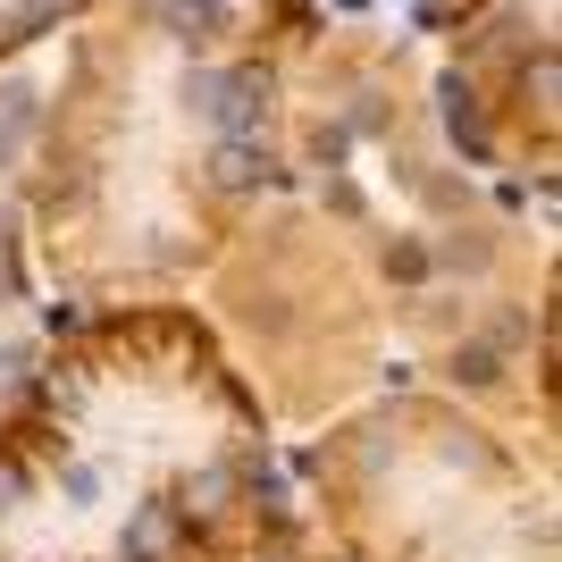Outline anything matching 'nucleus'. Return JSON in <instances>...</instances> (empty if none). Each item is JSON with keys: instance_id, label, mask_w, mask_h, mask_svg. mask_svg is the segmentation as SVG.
<instances>
[{"instance_id": "obj_2", "label": "nucleus", "mask_w": 562, "mask_h": 562, "mask_svg": "<svg viewBox=\"0 0 562 562\" xmlns=\"http://www.w3.org/2000/svg\"><path fill=\"white\" fill-rule=\"evenodd\" d=\"M311 520L336 562H554L538 479L446 403H370L311 462Z\"/></svg>"}, {"instance_id": "obj_3", "label": "nucleus", "mask_w": 562, "mask_h": 562, "mask_svg": "<svg viewBox=\"0 0 562 562\" xmlns=\"http://www.w3.org/2000/svg\"><path fill=\"white\" fill-rule=\"evenodd\" d=\"M218 562H336V554H328V538H319L311 504L285 487L278 504H269V513H260V520H252V529H244V538H235Z\"/></svg>"}, {"instance_id": "obj_1", "label": "nucleus", "mask_w": 562, "mask_h": 562, "mask_svg": "<svg viewBox=\"0 0 562 562\" xmlns=\"http://www.w3.org/2000/svg\"><path fill=\"white\" fill-rule=\"evenodd\" d=\"M278 495L269 412L193 311H101L0 403V562H218Z\"/></svg>"}]
</instances>
